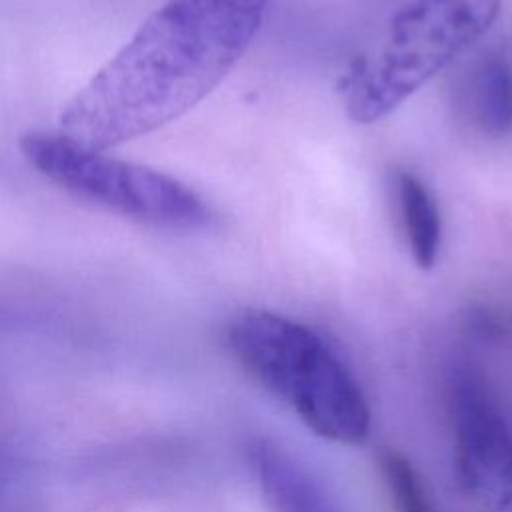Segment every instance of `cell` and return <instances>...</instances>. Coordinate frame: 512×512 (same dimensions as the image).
Listing matches in <instances>:
<instances>
[{
    "instance_id": "3",
    "label": "cell",
    "mask_w": 512,
    "mask_h": 512,
    "mask_svg": "<svg viewBox=\"0 0 512 512\" xmlns=\"http://www.w3.org/2000/svg\"><path fill=\"white\" fill-rule=\"evenodd\" d=\"M504 0H412L370 56L344 80V110L356 124L392 114L494 24Z\"/></svg>"
},
{
    "instance_id": "9",
    "label": "cell",
    "mask_w": 512,
    "mask_h": 512,
    "mask_svg": "<svg viewBox=\"0 0 512 512\" xmlns=\"http://www.w3.org/2000/svg\"><path fill=\"white\" fill-rule=\"evenodd\" d=\"M380 472L396 512H436L426 484L406 456L396 450L382 452Z\"/></svg>"
},
{
    "instance_id": "1",
    "label": "cell",
    "mask_w": 512,
    "mask_h": 512,
    "mask_svg": "<svg viewBox=\"0 0 512 512\" xmlns=\"http://www.w3.org/2000/svg\"><path fill=\"white\" fill-rule=\"evenodd\" d=\"M272 0H166L68 100L60 134L106 150L180 118L236 66Z\"/></svg>"
},
{
    "instance_id": "5",
    "label": "cell",
    "mask_w": 512,
    "mask_h": 512,
    "mask_svg": "<svg viewBox=\"0 0 512 512\" xmlns=\"http://www.w3.org/2000/svg\"><path fill=\"white\" fill-rule=\"evenodd\" d=\"M454 462L466 494L488 512L512 508V424L480 368L458 362L448 376Z\"/></svg>"
},
{
    "instance_id": "2",
    "label": "cell",
    "mask_w": 512,
    "mask_h": 512,
    "mask_svg": "<svg viewBox=\"0 0 512 512\" xmlns=\"http://www.w3.org/2000/svg\"><path fill=\"white\" fill-rule=\"evenodd\" d=\"M226 342L240 366L314 434L350 446L368 438L364 390L316 330L276 312L246 310L230 322Z\"/></svg>"
},
{
    "instance_id": "8",
    "label": "cell",
    "mask_w": 512,
    "mask_h": 512,
    "mask_svg": "<svg viewBox=\"0 0 512 512\" xmlns=\"http://www.w3.org/2000/svg\"><path fill=\"white\" fill-rule=\"evenodd\" d=\"M400 222L412 260L420 270H430L440 254L442 218L430 188L412 172L400 170L394 180Z\"/></svg>"
},
{
    "instance_id": "4",
    "label": "cell",
    "mask_w": 512,
    "mask_h": 512,
    "mask_svg": "<svg viewBox=\"0 0 512 512\" xmlns=\"http://www.w3.org/2000/svg\"><path fill=\"white\" fill-rule=\"evenodd\" d=\"M20 150L30 166L64 190L138 222L196 230L214 220L210 204L178 178L84 148L60 132H30Z\"/></svg>"
},
{
    "instance_id": "6",
    "label": "cell",
    "mask_w": 512,
    "mask_h": 512,
    "mask_svg": "<svg viewBox=\"0 0 512 512\" xmlns=\"http://www.w3.org/2000/svg\"><path fill=\"white\" fill-rule=\"evenodd\" d=\"M248 460L270 512H340L322 482L276 442L256 438Z\"/></svg>"
},
{
    "instance_id": "7",
    "label": "cell",
    "mask_w": 512,
    "mask_h": 512,
    "mask_svg": "<svg viewBox=\"0 0 512 512\" xmlns=\"http://www.w3.org/2000/svg\"><path fill=\"white\" fill-rule=\"evenodd\" d=\"M466 108L472 122L490 136L512 130V60L504 52H490L472 68Z\"/></svg>"
}]
</instances>
